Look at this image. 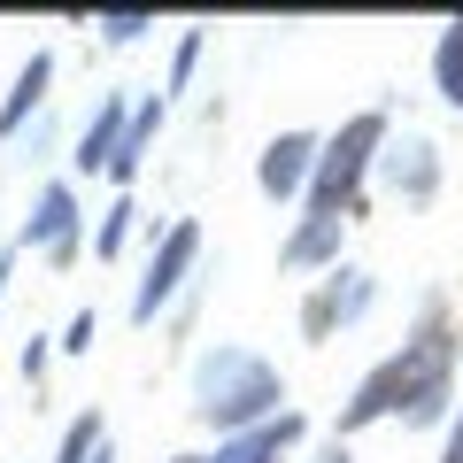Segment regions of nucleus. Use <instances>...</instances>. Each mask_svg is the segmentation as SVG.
<instances>
[{
    "label": "nucleus",
    "mask_w": 463,
    "mask_h": 463,
    "mask_svg": "<svg viewBox=\"0 0 463 463\" xmlns=\"http://www.w3.org/2000/svg\"><path fill=\"white\" fill-rule=\"evenodd\" d=\"M47 54H32V62H24V78H16V100H8V109H0V132H16L24 116H32V100H39V85H47Z\"/></svg>",
    "instance_id": "423d86ee"
},
{
    "label": "nucleus",
    "mask_w": 463,
    "mask_h": 463,
    "mask_svg": "<svg viewBox=\"0 0 463 463\" xmlns=\"http://www.w3.org/2000/svg\"><path fill=\"white\" fill-rule=\"evenodd\" d=\"M440 85H448V100H463V24L448 32V47H440Z\"/></svg>",
    "instance_id": "6e6552de"
},
{
    "label": "nucleus",
    "mask_w": 463,
    "mask_h": 463,
    "mask_svg": "<svg viewBox=\"0 0 463 463\" xmlns=\"http://www.w3.org/2000/svg\"><path fill=\"white\" fill-rule=\"evenodd\" d=\"M294 432H301L294 417H279V425H270V432H255V440H232L216 463H270V456H279V440H294Z\"/></svg>",
    "instance_id": "0eeeda50"
},
{
    "label": "nucleus",
    "mask_w": 463,
    "mask_h": 463,
    "mask_svg": "<svg viewBox=\"0 0 463 463\" xmlns=\"http://www.w3.org/2000/svg\"><path fill=\"white\" fill-rule=\"evenodd\" d=\"M70 216H78V209H70V194H62V185H47V194H39V216H32V240L62 255L70 248Z\"/></svg>",
    "instance_id": "20e7f679"
},
{
    "label": "nucleus",
    "mask_w": 463,
    "mask_h": 463,
    "mask_svg": "<svg viewBox=\"0 0 463 463\" xmlns=\"http://www.w3.org/2000/svg\"><path fill=\"white\" fill-rule=\"evenodd\" d=\"M93 463H100V456H93Z\"/></svg>",
    "instance_id": "f8f14e48"
},
{
    "label": "nucleus",
    "mask_w": 463,
    "mask_h": 463,
    "mask_svg": "<svg viewBox=\"0 0 463 463\" xmlns=\"http://www.w3.org/2000/svg\"><path fill=\"white\" fill-rule=\"evenodd\" d=\"M194 248H201V232H194V224L170 232L163 255H155V270H147V286H139V301H132V317H155L170 294H178V279H185V263H194Z\"/></svg>",
    "instance_id": "f03ea898"
},
{
    "label": "nucleus",
    "mask_w": 463,
    "mask_h": 463,
    "mask_svg": "<svg viewBox=\"0 0 463 463\" xmlns=\"http://www.w3.org/2000/svg\"><path fill=\"white\" fill-rule=\"evenodd\" d=\"M85 448H100V425L85 417V425H70V448H62V463H85Z\"/></svg>",
    "instance_id": "1a4fd4ad"
},
{
    "label": "nucleus",
    "mask_w": 463,
    "mask_h": 463,
    "mask_svg": "<svg viewBox=\"0 0 463 463\" xmlns=\"http://www.w3.org/2000/svg\"><path fill=\"white\" fill-rule=\"evenodd\" d=\"M178 463H194V456H178Z\"/></svg>",
    "instance_id": "9b49d317"
},
{
    "label": "nucleus",
    "mask_w": 463,
    "mask_h": 463,
    "mask_svg": "<svg viewBox=\"0 0 463 463\" xmlns=\"http://www.w3.org/2000/svg\"><path fill=\"white\" fill-rule=\"evenodd\" d=\"M301 170H309V139H279V147L263 155V185H270V194H294Z\"/></svg>",
    "instance_id": "39448f33"
},
{
    "label": "nucleus",
    "mask_w": 463,
    "mask_h": 463,
    "mask_svg": "<svg viewBox=\"0 0 463 463\" xmlns=\"http://www.w3.org/2000/svg\"><path fill=\"white\" fill-rule=\"evenodd\" d=\"M0 279H8V263H0Z\"/></svg>",
    "instance_id": "9d476101"
},
{
    "label": "nucleus",
    "mask_w": 463,
    "mask_h": 463,
    "mask_svg": "<svg viewBox=\"0 0 463 463\" xmlns=\"http://www.w3.org/2000/svg\"><path fill=\"white\" fill-rule=\"evenodd\" d=\"M201 410L209 417H224V425H240V417H255L263 402H279V379H270L255 355H216L209 371H201Z\"/></svg>",
    "instance_id": "f257e3e1"
},
{
    "label": "nucleus",
    "mask_w": 463,
    "mask_h": 463,
    "mask_svg": "<svg viewBox=\"0 0 463 463\" xmlns=\"http://www.w3.org/2000/svg\"><path fill=\"white\" fill-rule=\"evenodd\" d=\"M371 139H379V116H355V124H347V139L325 155V185H317V209H332V201H340L347 185H355V163H364V147H371Z\"/></svg>",
    "instance_id": "7ed1b4c3"
}]
</instances>
